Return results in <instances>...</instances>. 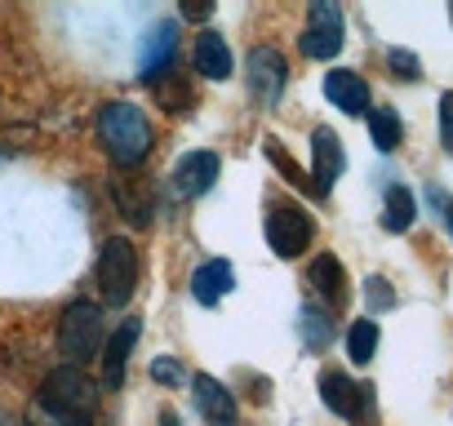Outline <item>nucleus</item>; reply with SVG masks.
Returning <instances> with one entry per match:
<instances>
[{
    "instance_id": "nucleus-1",
    "label": "nucleus",
    "mask_w": 453,
    "mask_h": 426,
    "mask_svg": "<svg viewBox=\"0 0 453 426\" xmlns=\"http://www.w3.org/2000/svg\"><path fill=\"white\" fill-rule=\"evenodd\" d=\"M41 413L54 422V426H89L94 413H98V386L85 369L76 364H63L54 369L45 382H41V395H36Z\"/></svg>"
},
{
    "instance_id": "nucleus-2",
    "label": "nucleus",
    "mask_w": 453,
    "mask_h": 426,
    "mask_svg": "<svg viewBox=\"0 0 453 426\" xmlns=\"http://www.w3.org/2000/svg\"><path fill=\"white\" fill-rule=\"evenodd\" d=\"M98 138L120 169H134L151 151V120L138 103H107L98 111Z\"/></svg>"
},
{
    "instance_id": "nucleus-3",
    "label": "nucleus",
    "mask_w": 453,
    "mask_h": 426,
    "mask_svg": "<svg viewBox=\"0 0 453 426\" xmlns=\"http://www.w3.org/2000/svg\"><path fill=\"white\" fill-rule=\"evenodd\" d=\"M138 289V249L120 236H111L98 254V293L107 307H125Z\"/></svg>"
},
{
    "instance_id": "nucleus-4",
    "label": "nucleus",
    "mask_w": 453,
    "mask_h": 426,
    "mask_svg": "<svg viewBox=\"0 0 453 426\" xmlns=\"http://www.w3.org/2000/svg\"><path fill=\"white\" fill-rule=\"evenodd\" d=\"M103 346V311L94 302H72L58 320V351L67 355V364H85L94 360Z\"/></svg>"
},
{
    "instance_id": "nucleus-5",
    "label": "nucleus",
    "mask_w": 453,
    "mask_h": 426,
    "mask_svg": "<svg viewBox=\"0 0 453 426\" xmlns=\"http://www.w3.org/2000/svg\"><path fill=\"white\" fill-rule=\"evenodd\" d=\"M245 85L254 94L258 107H276L285 85H289V63L276 45H254L250 58H245Z\"/></svg>"
},
{
    "instance_id": "nucleus-6",
    "label": "nucleus",
    "mask_w": 453,
    "mask_h": 426,
    "mask_svg": "<svg viewBox=\"0 0 453 426\" xmlns=\"http://www.w3.org/2000/svg\"><path fill=\"white\" fill-rule=\"evenodd\" d=\"M311 240H316V223L303 204H276L267 213V245L276 249V258H298L307 254Z\"/></svg>"
},
{
    "instance_id": "nucleus-7",
    "label": "nucleus",
    "mask_w": 453,
    "mask_h": 426,
    "mask_svg": "<svg viewBox=\"0 0 453 426\" xmlns=\"http://www.w3.org/2000/svg\"><path fill=\"white\" fill-rule=\"evenodd\" d=\"M342 49V10L334 0H316L307 10V27H303V54L316 63H329Z\"/></svg>"
},
{
    "instance_id": "nucleus-8",
    "label": "nucleus",
    "mask_w": 453,
    "mask_h": 426,
    "mask_svg": "<svg viewBox=\"0 0 453 426\" xmlns=\"http://www.w3.org/2000/svg\"><path fill=\"white\" fill-rule=\"evenodd\" d=\"M365 395H369V386H356L342 369H325V373H320V399H325L329 413H338V417H347V422H360Z\"/></svg>"
},
{
    "instance_id": "nucleus-9",
    "label": "nucleus",
    "mask_w": 453,
    "mask_h": 426,
    "mask_svg": "<svg viewBox=\"0 0 453 426\" xmlns=\"http://www.w3.org/2000/svg\"><path fill=\"white\" fill-rule=\"evenodd\" d=\"M311 164H316V195H325V191L342 178V169H347L342 138H338L329 125H320V129L311 133Z\"/></svg>"
},
{
    "instance_id": "nucleus-10",
    "label": "nucleus",
    "mask_w": 453,
    "mask_h": 426,
    "mask_svg": "<svg viewBox=\"0 0 453 426\" xmlns=\"http://www.w3.org/2000/svg\"><path fill=\"white\" fill-rule=\"evenodd\" d=\"M218 156L213 151H191V156H182L178 160V169H173V191L182 195V200H196V195H204L213 182H218Z\"/></svg>"
},
{
    "instance_id": "nucleus-11",
    "label": "nucleus",
    "mask_w": 453,
    "mask_h": 426,
    "mask_svg": "<svg viewBox=\"0 0 453 426\" xmlns=\"http://www.w3.org/2000/svg\"><path fill=\"white\" fill-rule=\"evenodd\" d=\"M191 391H196V408L204 413L209 426H236V399H232V391H226L218 377L196 373L191 377Z\"/></svg>"
},
{
    "instance_id": "nucleus-12",
    "label": "nucleus",
    "mask_w": 453,
    "mask_h": 426,
    "mask_svg": "<svg viewBox=\"0 0 453 426\" xmlns=\"http://www.w3.org/2000/svg\"><path fill=\"white\" fill-rule=\"evenodd\" d=\"M232 285H236V267L226 258H209L191 271V298L200 307H218L226 293H232Z\"/></svg>"
},
{
    "instance_id": "nucleus-13",
    "label": "nucleus",
    "mask_w": 453,
    "mask_h": 426,
    "mask_svg": "<svg viewBox=\"0 0 453 426\" xmlns=\"http://www.w3.org/2000/svg\"><path fill=\"white\" fill-rule=\"evenodd\" d=\"M325 98H329L338 111H347V116H365V111H369V85H365V76L351 72V67H334V72L325 76Z\"/></svg>"
},
{
    "instance_id": "nucleus-14",
    "label": "nucleus",
    "mask_w": 453,
    "mask_h": 426,
    "mask_svg": "<svg viewBox=\"0 0 453 426\" xmlns=\"http://www.w3.org/2000/svg\"><path fill=\"white\" fill-rule=\"evenodd\" d=\"M138 338H142V324L134 316L120 320V329L107 338V355H103V382H107V391H116L125 382V369H129V355H134Z\"/></svg>"
},
{
    "instance_id": "nucleus-15",
    "label": "nucleus",
    "mask_w": 453,
    "mask_h": 426,
    "mask_svg": "<svg viewBox=\"0 0 453 426\" xmlns=\"http://www.w3.org/2000/svg\"><path fill=\"white\" fill-rule=\"evenodd\" d=\"M173 54H178V23H156V27H151V36H147L142 63H138L142 80H147V85H156V80L173 67Z\"/></svg>"
},
{
    "instance_id": "nucleus-16",
    "label": "nucleus",
    "mask_w": 453,
    "mask_h": 426,
    "mask_svg": "<svg viewBox=\"0 0 453 426\" xmlns=\"http://www.w3.org/2000/svg\"><path fill=\"white\" fill-rule=\"evenodd\" d=\"M307 280L316 285V293H320V302H325L329 311L347 307V298H351V289H347V267H342L334 254H320V258H311V267H307Z\"/></svg>"
},
{
    "instance_id": "nucleus-17",
    "label": "nucleus",
    "mask_w": 453,
    "mask_h": 426,
    "mask_svg": "<svg viewBox=\"0 0 453 426\" xmlns=\"http://www.w3.org/2000/svg\"><path fill=\"white\" fill-rule=\"evenodd\" d=\"M191 58H196V72H200L204 80H226V76L236 72V63H232V45H226L218 32H200Z\"/></svg>"
},
{
    "instance_id": "nucleus-18",
    "label": "nucleus",
    "mask_w": 453,
    "mask_h": 426,
    "mask_svg": "<svg viewBox=\"0 0 453 426\" xmlns=\"http://www.w3.org/2000/svg\"><path fill=\"white\" fill-rule=\"evenodd\" d=\"M418 223V200L404 182H391L387 186V200H382V232L391 236H404L409 227Z\"/></svg>"
},
{
    "instance_id": "nucleus-19",
    "label": "nucleus",
    "mask_w": 453,
    "mask_h": 426,
    "mask_svg": "<svg viewBox=\"0 0 453 426\" xmlns=\"http://www.w3.org/2000/svg\"><path fill=\"white\" fill-rule=\"evenodd\" d=\"M151 94H156V107H165L169 116H182V111H191V107H196L191 76H187V72H178V67H169V72L151 85Z\"/></svg>"
},
{
    "instance_id": "nucleus-20",
    "label": "nucleus",
    "mask_w": 453,
    "mask_h": 426,
    "mask_svg": "<svg viewBox=\"0 0 453 426\" xmlns=\"http://www.w3.org/2000/svg\"><path fill=\"white\" fill-rule=\"evenodd\" d=\"M111 195H116V204H120V213L134 223V227H142L147 218H151V195H147V186L134 178V173H125V178H116V186H111Z\"/></svg>"
},
{
    "instance_id": "nucleus-21",
    "label": "nucleus",
    "mask_w": 453,
    "mask_h": 426,
    "mask_svg": "<svg viewBox=\"0 0 453 426\" xmlns=\"http://www.w3.org/2000/svg\"><path fill=\"white\" fill-rule=\"evenodd\" d=\"M400 133H404V125H400V111L395 107H369V142L378 151H395L400 147Z\"/></svg>"
},
{
    "instance_id": "nucleus-22",
    "label": "nucleus",
    "mask_w": 453,
    "mask_h": 426,
    "mask_svg": "<svg viewBox=\"0 0 453 426\" xmlns=\"http://www.w3.org/2000/svg\"><path fill=\"white\" fill-rule=\"evenodd\" d=\"M373 351H378V320L365 316V320H356L351 333H347V355H351V364H369Z\"/></svg>"
},
{
    "instance_id": "nucleus-23",
    "label": "nucleus",
    "mask_w": 453,
    "mask_h": 426,
    "mask_svg": "<svg viewBox=\"0 0 453 426\" xmlns=\"http://www.w3.org/2000/svg\"><path fill=\"white\" fill-rule=\"evenodd\" d=\"M298 329H303V338H307V346H325L329 342V333H334V320L320 311V307H303V320H298Z\"/></svg>"
},
{
    "instance_id": "nucleus-24",
    "label": "nucleus",
    "mask_w": 453,
    "mask_h": 426,
    "mask_svg": "<svg viewBox=\"0 0 453 426\" xmlns=\"http://www.w3.org/2000/svg\"><path fill=\"white\" fill-rule=\"evenodd\" d=\"M387 67H391L395 80H409V85L422 80V63H418V54H409V49H387Z\"/></svg>"
},
{
    "instance_id": "nucleus-25",
    "label": "nucleus",
    "mask_w": 453,
    "mask_h": 426,
    "mask_svg": "<svg viewBox=\"0 0 453 426\" xmlns=\"http://www.w3.org/2000/svg\"><path fill=\"white\" fill-rule=\"evenodd\" d=\"M365 302H369V320H373L378 311H391L395 307V293H391V285L382 276H369L365 280Z\"/></svg>"
},
{
    "instance_id": "nucleus-26",
    "label": "nucleus",
    "mask_w": 453,
    "mask_h": 426,
    "mask_svg": "<svg viewBox=\"0 0 453 426\" xmlns=\"http://www.w3.org/2000/svg\"><path fill=\"white\" fill-rule=\"evenodd\" d=\"M435 120H440V142H444V151L453 156V89H449V94H440Z\"/></svg>"
},
{
    "instance_id": "nucleus-27",
    "label": "nucleus",
    "mask_w": 453,
    "mask_h": 426,
    "mask_svg": "<svg viewBox=\"0 0 453 426\" xmlns=\"http://www.w3.org/2000/svg\"><path fill=\"white\" fill-rule=\"evenodd\" d=\"M267 156H272V164H276V169H280V173H285L294 186H307V182H303V173H298V164H294V160H289V156H285L276 142H267Z\"/></svg>"
},
{
    "instance_id": "nucleus-28",
    "label": "nucleus",
    "mask_w": 453,
    "mask_h": 426,
    "mask_svg": "<svg viewBox=\"0 0 453 426\" xmlns=\"http://www.w3.org/2000/svg\"><path fill=\"white\" fill-rule=\"evenodd\" d=\"M151 377H156V382H169V386H173V382H182V369H178V360L160 355V360L151 364Z\"/></svg>"
},
{
    "instance_id": "nucleus-29",
    "label": "nucleus",
    "mask_w": 453,
    "mask_h": 426,
    "mask_svg": "<svg viewBox=\"0 0 453 426\" xmlns=\"http://www.w3.org/2000/svg\"><path fill=\"white\" fill-rule=\"evenodd\" d=\"M182 19H187V23H209V19H213V5H191V0H187Z\"/></svg>"
},
{
    "instance_id": "nucleus-30",
    "label": "nucleus",
    "mask_w": 453,
    "mask_h": 426,
    "mask_svg": "<svg viewBox=\"0 0 453 426\" xmlns=\"http://www.w3.org/2000/svg\"><path fill=\"white\" fill-rule=\"evenodd\" d=\"M444 223H449V232H453V200L444 204Z\"/></svg>"
}]
</instances>
